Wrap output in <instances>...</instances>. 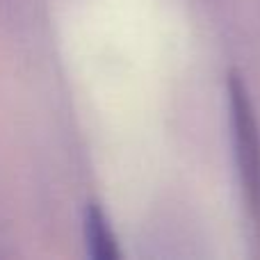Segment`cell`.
<instances>
[{"instance_id": "6da1fadb", "label": "cell", "mask_w": 260, "mask_h": 260, "mask_svg": "<svg viewBox=\"0 0 260 260\" xmlns=\"http://www.w3.org/2000/svg\"><path fill=\"white\" fill-rule=\"evenodd\" d=\"M229 110L240 178H242L253 224L260 231V130L247 85L238 73H231L229 78Z\"/></svg>"}, {"instance_id": "7a4b0ae2", "label": "cell", "mask_w": 260, "mask_h": 260, "mask_svg": "<svg viewBox=\"0 0 260 260\" xmlns=\"http://www.w3.org/2000/svg\"><path fill=\"white\" fill-rule=\"evenodd\" d=\"M85 242L87 251L94 260H119V242L114 235L105 210L96 201L87 203L85 208Z\"/></svg>"}]
</instances>
